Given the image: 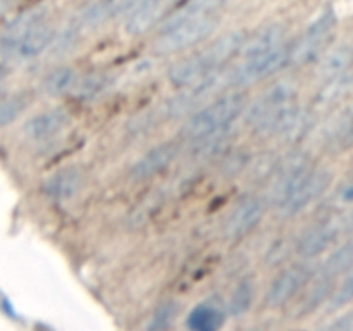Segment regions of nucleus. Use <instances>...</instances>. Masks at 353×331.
I'll list each match as a JSON object with an SVG mask.
<instances>
[{
	"label": "nucleus",
	"instance_id": "nucleus-1",
	"mask_svg": "<svg viewBox=\"0 0 353 331\" xmlns=\"http://www.w3.org/2000/svg\"><path fill=\"white\" fill-rule=\"evenodd\" d=\"M245 40H247V34L240 30L223 34L219 40L212 41L203 50L176 62L169 69V81L174 86L188 88V86L209 78L210 74L223 71L224 66L234 55L240 54Z\"/></svg>",
	"mask_w": 353,
	"mask_h": 331
},
{
	"label": "nucleus",
	"instance_id": "nucleus-2",
	"mask_svg": "<svg viewBox=\"0 0 353 331\" xmlns=\"http://www.w3.org/2000/svg\"><path fill=\"white\" fill-rule=\"evenodd\" d=\"M299 95V83L292 78L272 83L264 95L247 109V123L259 134H279L293 116Z\"/></svg>",
	"mask_w": 353,
	"mask_h": 331
},
{
	"label": "nucleus",
	"instance_id": "nucleus-3",
	"mask_svg": "<svg viewBox=\"0 0 353 331\" xmlns=\"http://www.w3.org/2000/svg\"><path fill=\"white\" fill-rule=\"evenodd\" d=\"M247 109V95L233 92L219 97L209 106L193 114L181 128V138L186 141H200L207 137L228 130Z\"/></svg>",
	"mask_w": 353,
	"mask_h": 331
},
{
	"label": "nucleus",
	"instance_id": "nucleus-4",
	"mask_svg": "<svg viewBox=\"0 0 353 331\" xmlns=\"http://www.w3.org/2000/svg\"><path fill=\"white\" fill-rule=\"evenodd\" d=\"M217 24H219V19L216 14H207V16L183 21L168 30L159 31L154 50L161 55L179 54V52L207 40L216 31Z\"/></svg>",
	"mask_w": 353,
	"mask_h": 331
},
{
	"label": "nucleus",
	"instance_id": "nucleus-5",
	"mask_svg": "<svg viewBox=\"0 0 353 331\" xmlns=\"http://www.w3.org/2000/svg\"><path fill=\"white\" fill-rule=\"evenodd\" d=\"M286 64H290V48H286L283 43L264 54L243 57V62L236 66L228 76V81H230V86L255 85L276 74Z\"/></svg>",
	"mask_w": 353,
	"mask_h": 331
},
{
	"label": "nucleus",
	"instance_id": "nucleus-6",
	"mask_svg": "<svg viewBox=\"0 0 353 331\" xmlns=\"http://www.w3.org/2000/svg\"><path fill=\"white\" fill-rule=\"evenodd\" d=\"M310 169V157L305 152H293L283 161H278V166L269 178V203L279 209L300 181L309 174Z\"/></svg>",
	"mask_w": 353,
	"mask_h": 331
},
{
	"label": "nucleus",
	"instance_id": "nucleus-7",
	"mask_svg": "<svg viewBox=\"0 0 353 331\" xmlns=\"http://www.w3.org/2000/svg\"><path fill=\"white\" fill-rule=\"evenodd\" d=\"M334 26H336V14L327 9L303 31L302 37L290 48V64L307 66L319 59L324 48L327 47Z\"/></svg>",
	"mask_w": 353,
	"mask_h": 331
},
{
	"label": "nucleus",
	"instance_id": "nucleus-8",
	"mask_svg": "<svg viewBox=\"0 0 353 331\" xmlns=\"http://www.w3.org/2000/svg\"><path fill=\"white\" fill-rule=\"evenodd\" d=\"M314 278V271L307 262L302 264H293L286 268L274 281L269 286L265 293V305L269 309H279L286 303L292 302L302 290L305 288L307 283Z\"/></svg>",
	"mask_w": 353,
	"mask_h": 331
},
{
	"label": "nucleus",
	"instance_id": "nucleus-9",
	"mask_svg": "<svg viewBox=\"0 0 353 331\" xmlns=\"http://www.w3.org/2000/svg\"><path fill=\"white\" fill-rule=\"evenodd\" d=\"M331 179H333V174H331L330 169H310L309 174L300 181V185L293 190L292 195L279 207L283 216L293 217L303 212L310 203H314L326 193V190L331 185Z\"/></svg>",
	"mask_w": 353,
	"mask_h": 331
},
{
	"label": "nucleus",
	"instance_id": "nucleus-10",
	"mask_svg": "<svg viewBox=\"0 0 353 331\" xmlns=\"http://www.w3.org/2000/svg\"><path fill=\"white\" fill-rule=\"evenodd\" d=\"M265 212V200L259 197L243 199L228 216L224 223V237L228 240H241L259 226Z\"/></svg>",
	"mask_w": 353,
	"mask_h": 331
},
{
	"label": "nucleus",
	"instance_id": "nucleus-11",
	"mask_svg": "<svg viewBox=\"0 0 353 331\" xmlns=\"http://www.w3.org/2000/svg\"><path fill=\"white\" fill-rule=\"evenodd\" d=\"M179 154L178 141H165V143L155 145L154 148L141 155L133 166H131L130 176L134 181H147L154 176L161 174L162 171L169 168L174 162Z\"/></svg>",
	"mask_w": 353,
	"mask_h": 331
},
{
	"label": "nucleus",
	"instance_id": "nucleus-12",
	"mask_svg": "<svg viewBox=\"0 0 353 331\" xmlns=\"http://www.w3.org/2000/svg\"><path fill=\"white\" fill-rule=\"evenodd\" d=\"M71 116L65 109H48L26 121L23 131L28 140L47 141L68 128Z\"/></svg>",
	"mask_w": 353,
	"mask_h": 331
},
{
	"label": "nucleus",
	"instance_id": "nucleus-13",
	"mask_svg": "<svg viewBox=\"0 0 353 331\" xmlns=\"http://www.w3.org/2000/svg\"><path fill=\"white\" fill-rule=\"evenodd\" d=\"M341 233V223L340 221H324V223H319L317 226L310 228L300 240L299 254L302 255L303 259L310 261V259L319 257L321 254L327 250L331 245L336 241V238L340 237Z\"/></svg>",
	"mask_w": 353,
	"mask_h": 331
},
{
	"label": "nucleus",
	"instance_id": "nucleus-14",
	"mask_svg": "<svg viewBox=\"0 0 353 331\" xmlns=\"http://www.w3.org/2000/svg\"><path fill=\"white\" fill-rule=\"evenodd\" d=\"M55 40V30L47 19L41 21L34 28H31L28 33H24L14 45V59L19 61H31L43 54Z\"/></svg>",
	"mask_w": 353,
	"mask_h": 331
},
{
	"label": "nucleus",
	"instance_id": "nucleus-15",
	"mask_svg": "<svg viewBox=\"0 0 353 331\" xmlns=\"http://www.w3.org/2000/svg\"><path fill=\"white\" fill-rule=\"evenodd\" d=\"M169 0H140L133 12L128 16L126 33L131 37H140L155 26L164 16Z\"/></svg>",
	"mask_w": 353,
	"mask_h": 331
},
{
	"label": "nucleus",
	"instance_id": "nucleus-16",
	"mask_svg": "<svg viewBox=\"0 0 353 331\" xmlns=\"http://www.w3.org/2000/svg\"><path fill=\"white\" fill-rule=\"evenodd\" d=\"M81 171L76 168H65L54 172V174L45 181L43 190L50 199L59 200V202H65V200H71L72 197L78 195V192L81 190Z\"/></svg>",
	"mask_w": 353,
	"mask_h": 331
},
{
	"label": "nucleus",
	"instance_id": "nucleus-17",
	"mask_svg": "<svg viewBox=\"0 0 353 331\" xmlns=\"http://www.w3.org/2000/svg\"><path fill=\"white\" fill-rule=\"evenodd\" d=\"M285 34L286 31L281 24H268V26L255 31L252 37H247L240 54H243V57H252V55L272 50V48L283 45Z\"/></svg>",
	"mask_w": 353,
	"mask_h": 331
},
{
	"label": "nucleus",
	"instance_id": "nucleus-18",
	"mask_svg": "<svg viewBox=\"0 0 353 331\" xmlns=\"http://www.w3.org/2000/svg\"><path fill=\"white\" fill-rule=\"evenodd\" d=\"M353 64V47L348 43L331 48L319 64V76L326 81L347 74Z\"/></svg>",
	"mask_w": 353,
	"mask_h": 331
},
{
	"label": "nucleus",
	"instance_id": "nucleus-19",
	"mask_svg": "<svg viewBox=\"0 0 353 331\" xmlns=\"http://www.w3.org/2000/svg\"><path fill=\"white\" fill-rule=\"evenodd\" d=\"M333 279L331 276L321 272L317 279H310L305 285V293L300 297V303L296 305V314L303 316V314L312 312L314 309L321 305L323 302H326L327 297L331 295V290H333Z\"/></svg>",
	"mask_w": 353,
	"mask_h": 331
},
{
	"label": "nucleus",
	"instance_id": "nucleus-20",
	"mask_svg": "<svg viewBox=\"0 0 353 331\" xmlns=\"http://www.w3.org/2000/svg\"><path fill=\"white\" fill-rule=\"evenodd\" d=\"M224 314L212 303H200L188 314L186 326L193 331H216L223 326Z\"/></svg>",
	"mask_w": 353,
	"mask_h": 331
},
{
	"label": "nucleus",
	"instance_id": "nucleus-21",
	"mask_svg": "<svg viewBox=\"0 0 353 331\" xmlns=\"http://www.w3.org/2000/svg\"><path fill=\"white\" fill-rule=\"evenodd\" d=\"M76 85V72L69 66H61L48 72L41 81V92L47 97H61L71 92Z\"/></svg>",
	"mask_w": 353,
	"mask_h": 331
},
{
	"label": "nucleus",
	"instance_id": "nucleus-22",
	"mask_svg": "<svg viewBox=\"0 0 353 331\" xmlns=\"http://www.w3.org/2000/svg\"><path fill=\"white\" fill-rule=\"evenodd\" d=\"M112 85V76L107 72H92L79 81H76L72 93L78 100H93L105 93Z\"/></svg>",
	"mask_w": 353,
	"mask_h": 331
},
{
	"label": "nucleus",
	"instance_id": "nucleus-23",
	"mask_svg": "<svg viewBox=\"0 0 353 331\" xmlns=\"http://www.w3.org/2000/svg\"><path fill=\"white\" fill-rule=\"evenodd\" d=\"M119 6L116 0H99V2L90 3L88 7L81 10L79 14V26L85 28H97L102 23H105L110 16L117 14Z\"/></svg>",
	"mask_w": 353,
	"mask_h": 331
},
{
	"label": "nucleus",
	"instance_id": "nucleus-24",
	"mask_svg": "<svg viewBox=\"0 0 353 331\" xmlns=\"http://www.w3.org/2000/svg\"><path fill=\"white\" fill-rule=\"evenodd\" d=\"M31 95L28 92H19L9 95L7 99H2L0 102V128H6L12 124L14 121L23 116L24 110L30 107Z\"/></svg>",
	"mask_w": 353,
	"mask_h": 331
},
{
	"label": "nucleus",
	"instance_id": "nucleus-25",
	"mask_svg": "<svg viewBox=\"0 0 353 331\" xmlns=\"http://www.w3.org/2000/svg\"><path fill=\"white\" fill-rule=\"evenodd\" d=\"M327 141L336 150L353 147V109L347 110L340 119L331 128V133L327 134Z\"/></svg>",
	"mask_w": 353,
	"mask_h": 331
},
{
	"label": "nucleus",
	"instance_id": "nucleus-26",
	"mask_svg": "<svg viewBox=\"0 0 353 331\" xmlns=\"http://www.w3.org/2000/svg\"><path fill=\"white\" fill-rule=\"evenodd\" d=\"M350 269H353V240L347 241L343 247L334 250L333 254L327 257V261L324 262L321 272L334 278V276L350 271Z\"/></svg>",
	"mask_w": 353,
	"mask_h": 331
},
{
	"label": "nucleus",
	"instance_id": "nucleus-27",
	"mask_svg": "<svg viewBox=\"0 0 353 331\" xmlns=\"http://www.w3.org/2000/svg\"><path fill=\"white\" fill-rule=\"evenodd\" d=\"M252 302H254V285H252L250 279H243L231 295L230 312L234 316H243L250 309Z\"/></svg>",
	"mask_w": 353,
	"mask_h": 331
},
{
	"label": "nucleus",
	"instance_id": "nucleus-28",
	"mask_svg": "<svg viewBox=\"0 0 353 331\" xmlns=\"http://www.w3.org/2000/svg\"><path fill=\"white\" fill-rule=\"evenodd\" d=\"M179 307L176 302H164L152 316L150 323H148V330H165L172 324L174 317L178 316Z\"/></svg>",
	"mask_w": 353,
	"mask_h": 331
},
{
	"label": "nucleus",
	"instance_id": "nucleus-29",
	"mask_svg": "<svg viewBox=\"0 0 353 331\" xmlns=\"http://www.w3.org/2000/svg\"><path fill=\"white\" fill-rule=\"evenodd\" d=\"M248 166V154L245 155L243 150H234L223 162V171L226 176H236Z\"/></svg>",
	"mask_w": 353,
	"mask_h": 331
},
{
	"label": "nucleus",
	"instance_id": "nucleus-30",
	"mask_svg": "<svg viewBox=\"0 0 353 331\" xmlns=\"http://www.w3.org/2000/svg\"><path fill=\"white\" fill-rule=\"evenodd\" d=\"M352 300H353V272L347 279H345V283L340 286V290L333 295V299H331L330 302L331 303L330 309H338V307L345 305V303L352 302Z\"/></svg>",
	"mask_w": 353,
	"mask_h": 331
},
{
	"label": "nucleus",
	"instance_id": "nucleus-31",
	"mask_svg": "<svg viewBox=\"0 0 353 331\" xmlns=\"http://www.w3.org/2000/svg\"><path fill=\"white\" fill-rule=\"evenodd\" d=\"M333 202L336 207L353 205V181H348L340 186V190L334 193Z\"/></svg>",
	"mask_w": 353,
	"mask_h": 331
},
{
	"label": "nucleus",
	"instance_id": "nucleus-32",
	"mask_svg": "<svg viewBox=\"0 0 353 331\" xmlns=\"http://www.w3.org/2000/svg\"><path fill=\"white\" fill-rule=\"evenodd\" d=\"M331 328H340V330H350L353 328V312L352 314H347L345 317H341L338 323H334Z\"/></svg>",
	"mask_w": 353,
	"mask_h": 331
},
{
	"label": "nucleus",
	"instance_id": "nucleus-33",
	"mask_svg": "<svg viewBox=\"0 0 353 331\" xmlns=\"http://www.w3.org/2000/svg\"><path fill=\"white\" fill-rule=\"evenodd\" d=\"M0 102H2V85H0Z\"/></svg>",
	"mask_w": 353,
	"mask_h": 331
}]
</instances>
